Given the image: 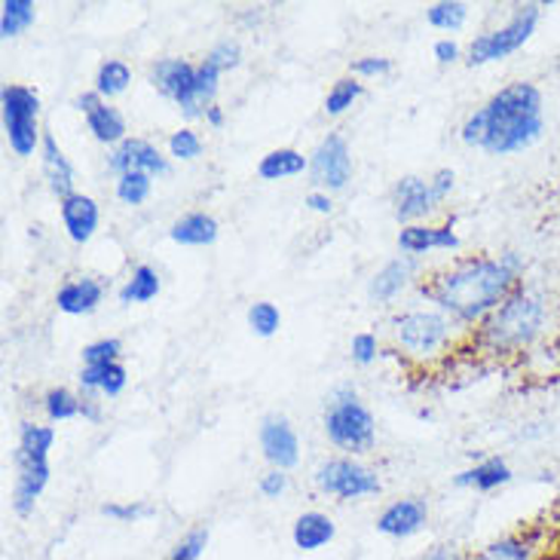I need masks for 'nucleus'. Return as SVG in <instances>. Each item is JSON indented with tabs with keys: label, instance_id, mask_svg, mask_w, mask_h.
Segmentation results:
<instances>
[{
	"label": "nucleus",
	"instance_id": "nucleus-38",
	"mask_svg": "<svg viewBox=\"0 0 560 560\" xmlns=\"http://www.w3.org/2000/svg\"><path fill=\"white\" fill-rule=\"evenodd\" d=\"M209 539H212V530L209 527H194V530H187L172 546L166 560H199L206 555V548H209Z\"/></svg>",
	"mask_w": 560,
	"mask_h": 560
},
{
	"label": "nucleus",
	"instance_id": "nucleus-28",
	"mask_svg": "<svg viewBox=\"0 0 560 560\" xmlns=\"http://www.w3.org/2000/svg\"><path fill=\"white\" fill-rule=\"evenodd\" d=\"M303 172H310V156H303L294 148H279L260 156L258 178L260 182H282V178H298Z\"/></svg>",
	"mask_w": 560,
	"mask_h": 560
},
{
	"label": "nucleus",
	"instance_id": "nucleus-46",
	"mask_svg": "<svg viewBox=\"0 0 560 560\" xmlns=\"http://www.w3.org/2000/svg\"><path fill=\"white\" fill-rule=\"evenodd\" d=\"M432 56H435V61H439V65H454V61L463 59V49H459V44H456V40L444 37V40H439V44L432 46Z\"/></svg>",
	"mask_w": 560,
	"mask_h": 560
},
{
	"label": "nucleus",
	"instance_id": "nucleus-24",
	"mask_svg": "<svg viewBox=\"0 0 560 560\" xmlns=\"http://www.w3.org/2000/svg\"><path fill=\"white\" fill-rule=\"evenodd\" d=\"M80 393L102 395V398H117L129 386V371L120 362L114 364H83L80 368Z\"/></svg>",
	"mask_w": 560,
	"mask_h": 560
},
{
	"label": "nucleus",
	"instance_id": "nucleus-50",
	"mask_svg": "<svg viewBox=\"0 0 560 560\" xmlns=\"http://www.w3.org/2000/svg\"><path fill=\"white\" fill-rule=\"evenodd\" d=\"M102 102H105V98H102V95H98L95 90H90V92H83V95H77L74 107L80 110V114H83V117H86V114H90V110H95V107L102 105Z\"/></svg>",
	"mask_w": 560,
	"mask_h": 560
},
{
	"label": "nucleus",
	"instance_id": "nucleus-21",
	"mask_svg": "<svg viewBox=\"0 0 560 560\" xmlns=\"http://www.w3.org/2000/svg\"><path fill=\"white\" fill-rule=\"evenodd\" d=\"M413 276H417V258L389 260V264H383L377 273L371 276L368 294H371V301L377 303L395 301V298L413 282Z\"/></svg>",
	"mask_w": 560,
	"mask_h": 560
},
{
	"label": "nucleus",
	"instance_id": "nucleus-40",
	"mask_svg": "<svg viewBox=\"0 0 560 560\" xmlns=\"http://www.w3.org/2000/svg\"><path fill=\"white\" fill-rule=\"evenodd\" d=\"M83 364H114L120 362L122 355V340L117 337H102V340H92L83 347Z\"/></svg>",
	"mask_w": 560,
	"mask_h": 560
},
{
	"label": "nucleus",
	"instance_id": "nucleus-34",
	"mask_svg": "<svg viewBox=\"0 0 560 560\" xmlns=\"http://www.w3.org/2000/svg\"><path fill=\"white\" fill-rule=\"evenodd\" d=\"M362 95L364 86L359 83V77H340L331 86V92H328V98H325V114H328V117H340V114H347L349 107L355 105Z\"/></svg>",
	"mask_w": 560,
	"mask_h": 560
},
{
	"label": "nucleus",
	"instance_id": "nucleus-39",
	"mask_svg": "<svg viewBox=\"0 0 560 560\" xmlns=\"http://www.w3.org/2000/svg\"><path fill=\"white\" fill-rule=\"evenodd\" d=\"M202 148H206L202 138H199V132H194L190 126H184V129L168 136V156H172V160L194 163L197 156H202Z\"/></svg>",
	"mask_w": 560,
	"mask_h": 560
},
{
	"label": "nucleus",
	"instance_id": "nucleus-4",
	"mask_svg": "<svg viewBox=\"0 0 560 560\" xmlns=\"http://www.w3.org/2000/svg\"><path fill=\"white\" fill-rule=\"evenodd\" d=\"M56 444V429L40 423H19V444H15V485H13V512L19 517L34 515L37 502L49 485V451Z\"/></svg>",
	"mask_w": 560,
	"mask_h": 560
},
{
	"label": "nucleus",
	"instance_id": "nucleus-45",
	"mask_svg": "<svg viewBox=\"0 0 560 560\" xmlns=\"http://www.w3.org/2000/svg\"><path fill=\"white\" fill-rule=\"evenodd\" d=\"M420 560H469V555L454 542H435V546L425 548Z\"/></svg>",
	"mask_w": 560,
	"mask_h": 560
},
{
	"label": "nucleus",
	"instance_id": "nucleus-48",
	"mask_svg": "<svg viewBox=\"0 0 560 560\" xmlns=\"http://www.w3.org/2000/svg\"><path fill=\"white\" fill-rule=\"evenodd\" d=\"M303 206H306L310 212H316V214H331L334 212V202H331V197L325 194V190H310V194L303 197Z\"/></svg>",
	"mask_w": 560,
	"mask_h": 560
},
{
	"label": "nucleus",
	"instance_id": "nucleus-30",
	"mask_svg": "<svg viewBox=\"0 0 560 560\" xmlns=\"http://www.w3.org/2000/svg\"><path fill=\"white\" fill-rule=\"evenodd\" d=\"M37 22V7L31 0H3L0 3V37L13 40Z\"/></svg>",
	"mask_w": 560,
	"mask_h": 560
},
{
	"label": "nucleus",
	"instance_id": "nucleus-17",
	"mask_svg": "<svg viewBox=\"0 0 560 560\" xmlns=\"http://www.w3.org/2000/svg\"><path fill=\"white\" fill-rule=\"evenodd\" d=\"M515 481V469L509 466L505 456H485L469 469L456 471L454 487L459 490H475V493H497L505 485Z\"/></svg>",
	"mask_w": 560,
	"mask_h": 560
},
{
	"label": "nucleus",
	"instance_id": "nucleus-36",
	"mask_svg": "<svg viewBox=\"0 0 560 560\" xmlns=\"http://www.w3.org/2000/svg\"><path fill=\"white\" fill-rule=\"evenodd\" d=\"M107 521H114V524H138V521H148V517L156 515V505L151 502H105L102 509H98Z\"/></svg>",
	"mask_w": 560,
	"mask_h": 560
},
{
	"label": "nucleus",
	"instance_id": "nucleus-23",
	"mask_svg": "<svg viewBox=\"0 0 560 560\" xmlns=\"http://www.w3.org/2000/svg\"><path fill=\"white\" fill-rule=\"evenodd\" d=\"M40 163H44V178L49 190L59 199L71 197L74 190V166L59 148V141L52 132H44V144H40Z\"/></svg>",
	"mask_w": 560,
	"mask_h": 560
},
{
	"label": "nucleus",
	"instance_id": "nucleus-11",
	"mask_svg": "<svg viewBox=\"0 0 560 560\" xmlns=\"http://www.w3.org/2000/svg\"><path fill=\"white\" fill-rule=\"evenodd\" d=\"M105 166L117 178L129 175V172H144L151 178H166L168 172H172L168 156H163V151L153 141H148V138H126L122 144L110 148L105 156Z\"/></svg>",
	"mask_w": 560,
	"mask_h": 560
},
{
	"label": "nucleus",
	"instance_id": "nucleus-44",
	"mask_svg": "<svg viewBox=\"0 0 560 560\" xmlns=\"http://www.w3.org/2000/svg\"><path fill=\"white\" fill-rule=\"evenodd\" d=\"M349 71L355 77H386L393 71V61L383 59V56H364L349 65Z\"/></svg>",
	"mask_w": 560,
	"mask_h": 560
},
{
	"label": "nucleus",
	"instance_id": "nucleus-29",
	"mask_svg": "<svg viewBox=\"0 0 560 560\" xmlns=\"http://www.w3.org/2000/svg\"><path fill=\"white\" fill-rule=\"evenodd\" d=\"M163 288V279L153 270L151 264H138L136 270L129 273V279L120 288V303L132 306V303H151Z\"/></svg>",
	"mask_w": 560,
	"mask_h": 560
},
{
	"label": "nucleus",
	"instance_id": "nucleus-43",
	"mask_svg": "<svg viewBox=\"0 0 560 560\" xmlns=\"http://www.w3.org/2000/svg\"><path fill=\"white\" fill-rule=\"evenodd\" d=\"M288 490V471L282 469H270L260 475L258 481V493L264 497V500H279L282 493Z\"/></svg>",
	"mask_w": 560,
	"mask_h": 560
},
{
	"label": "nucleus",
	"instance_id": "nucleus-14",
	"mask_svg": "<svg viewBox=\"0 0 560 560\" xmlns=\"http://www.w3.org/2000/svg\"><path fill=\"white\" fill-rule=\"evenodd\" d=\"M260 451H264V459L273 466V469L291 471L298 463H301V439L294 432V425L288 423L285 417H267L260 423Z\"/></svg>",
	"mask_w": 560,
	"mask_h": 560
},
{
	"label": "nucleus",
	"instance_id": "nucleus-47",
	"mask_svg": "<svg viewBox=\"0 0 560 560\" xmlns=\"http://www.w3.org/2000/svg\"><path fill=\"white\" fill-rule=\"evenodd\" d=\"M429 182H432V187H435V194H439V199H441V202H444V199L454 194L456 172H454V168H439V172H435V175H432Z\"/></svg>",
	"mask_w": 560,
	"mask_h": 560
},
{
	"label": "nucleus",
	"instance_id": "nucleus-5",
	"mask_svg": "<svg viewBox=\"0 0 560 560\" xmlns=\"http://www.w3.org/2000/svg\"><path fill=\"white\" fill-rule=\"evenodd\" d=\"M325 435L337 451L359 456L374 451L377 444V423L368 410L355 386H337L325 398Z\"/></svg>",
	"mask_w": 560,
	"mask_h": 560
},
{
	"label": "nucleus",
	"instance_id": "nucleus-10",
	"mask_svg": "<svg viewBox=\"0 0 560 560\" xmlns=\"http://www.w3.org/2000/svg\"><path fill=\"white\" fill-rule=\"evenodd\" d=\"M310 178L325 194L347 190L349 178H352V151L340 132H328L318 141L316 151L310 156Z\"/></svg>",
	"mask_w": 560,
	"mask_h": 560
},
{
	"label": "nucleus",
	"instance_id": "nucleus-32",
	"mask_svg": "<svg viewBox=\"0 0 560 560\" xmlns=\"http://www.w3.org/2000/svg\"><path fill=\"white\" fill-rule=\"evenodd\" d=\"M466 19H469V3H463V0H441V3H432L425 10V22L432 28L451 31V34L463 28Z\"/></svg>",
	"mask_w": 560,
	"mask_h": 560
},
{
	"label": "nucleus",
	"instance_id": "nucleus-7",
	"mask_svg": "<svg viewBox=\"0 0 560 560\" xmlns=\"http://www.w3.org/2000/svg\"><path fill=\"white\" fill-rule=\"evenodd\" d=\"M454 322L439 310H410L393 318V337L413 362H435L454 343Z\"/></svg>",
	"mask_w": 560,
	"mask_h": 560
},
{
	"label": "nucleus",
	"instance_id": "nucleus-6",
	"mask_svg": "<svg viewBox=\"0 0 560 560\" xmlns=\"http://www.w3.org/2000/svg\"><path fill=\"white\" fill-rule=\"evenodd\" d=\"M542 13H546L542 3H517L502 25L471 37L469 49H466V61L471 68H478V65H493V61L515 56L517 49H524L533 40V34L542 22Z\"/></svg>",
	"mask_w": 560,
	"mask_h": 560
},
{
	"label": "nucleus",
	"instance_id": "nucleus-51",
	"mask_svg": "<svg viewBox=\"0 0 560 560\" xmlns=\"http://www.w3.org/2000/svg\"><path fill=\"white\" fill-rule=\"evenodd\" d=\"M202 120H206V126H212V129H221V126L228 122V114H224V107L221 105H212L209 110H206V117H202Z\"/></svg>",
	"mask_w": 560,
	"mask_h": 560
},
{
	"label": "nucleus",
	"instance_id": "nucleus-37",
	"mask_svg": "<svg viewBox=\"0 0 560 560\" xmlns=\"http://www.w3.org/2000/svg\"><path fill=\"white\" fill-rule=\"evenodd\" d=\"M248 328L258 337H273L282 328V313L279 306L270 301H258L248 306Z\"/></svg>",
	"mask_w": 560,
	"mask_h": 560
},
{
	"label": "nucleus",
	"instance_id": "nucleus-42",
	"mask_svg": "<svg viewBox=\"0 0 560 560\" xmlns=\"http://www.w3.org/2000/svg\"><path fill=\"white\" fill-rule=\"evenodd\" d=\"M349 355H352V362L362 364V368H368V364L377 362L380 355V340L374 337V334H355L352 337V343H349Z\"/></svg>",
	"mask_w": 560,
	"mask_h": 560
},
{
	"label": "nucleus",
	"instance_id": "nucleus-22",
	"mask_svg": "<svg viewBox=\"0 0 560 560\" xmlns=\"http://www.w3.org/2000/svg\"><path fill=\"white\" fill-rule=\"evenodd\" d=\"M334 536H337V524H334V517L325 515V512H316V509L298 515V521L291 524V542H294V548L306 551V555H313V551H322V548L331 546Z\"/></svg>",
	"mask_w": 560,
	"mask_h": 560
},
{
	"label": "nucleus",
	"instance_id": "nucleus-49",
	"mask_svg": "<svg viewBox=\"0 0 560 560\" xmlns=\"http://www.w3.org/2000/svg\"><path fill=\"white\" fill-rule=\"evenodd\" d=\"M80 398H83V408H80V417L83 420H90V423H102V395H86L80 393Z\"/></svg>",
	"mask_w": 560,
	"mask_h": 560
},
{
	"label": "nucleus",
	"instance_id": "nucleus-20",
	"mask_svg": "<svg viewBox=\"0 0 560 560\" xmlns=\"http://www.w3.org/2000/svg\"><path fill=\"white\" fill-rule=\"evenodd\" d=\"M105 301V285L95 276H71L56 291V306L65 316H90Z\"/></svg>",
	"mask_w": 560,
	"mask_h": 560
},
{
	"label": "nucleus",
	"instance_id": "nucleus-31",
	"mask_svg": "<svg viewBox=\"0 0 560 560\" xmlns=\"http://www.w3.org/2000/svg\"><path fill=\"white\" fill-rule=\"evenodd\" d=\"M129 83H132V68L120 59H107L102 61V68H98V74H95V86L92 90L98 92L102 98H117L122 92L129 90Z\"/></svg>",
	"mask_w": 560,
	"mask_h": 560
},
{
	"label": "nucleus",
	"instance_id": "nucleus-2",
	"mask_svg": "<svg viewBox=\"0 0 560 560\" xmlns=\"http://www.w3.org/2000/svg\"><path fill=\"white\" fill-rule=\"evenodd\" d=\"M546 136V98L530 80H515L493 92L485 105L466 117L459 138L463 144L487 156H512L530 151Z\"/></svg>",
	"mask_w": 560,
	"mask_h": 560
},
{
	"label": "nucleus",
	"instance_id": "nucleus-52",
	"mask_svg": "<svg viewBox=\"0 0 560 560\" xmlns=\"http://www.w3.org/2000/svg\"><path fill=\"white\" fill-rule=\"evenodd\" d=\"M542 560H546V558H542ZM551 560H560V558H551Z\"/></svg>",
	"mask_w": 560,
	"mask_h": 560
},
{
	"label": "nucleus",
	"instance_id": "nucleus-1",
	"mask_svg": "<svg viewBox=\"0 0 560 560\" xmlns=\"http://www.w3.org/2000/svg\"><path fill=\"white\" fill-rule=\"evenodd\" d=\"M527 258L521 252L471 255L454 260L439 273L425 276L420 294L435 303V310L454 322L456 328L475 331L515 288L527 279Z\"/></svg>",
	"mask_w": 560,
	"mask_h": 560
},
{
	"label": "nucleus",
	"instance_id": "nucleus-12",
	"mask_svg": "<svg viewBox=\"0 0 560 560\" xmlns=\"http://www.w3.org/2000/svg\"><path fill=\"white\" fill-rule=\"evenodd\" d=\"M439 206H441V199L429 178H420V175H405V178H398V184H395L393 212H395V221H398L401 228L417 224L420 218H429V214L435 212Z\"/></svg>",
	"mask_w": 560,
	"mask_h": 560
},
{
	"label": "nucleus",
	"instance_id": "nucleus-8",
	"mask_svg": "<svg viewBox=\"0 0 560 560\" xmlns=\"http://www.w3.org/2000/svg\"><path fill=\"white\" fill-rule=\"evenodd\" d=\"M0 114H3V132L15 156H34L44 144L40 132V95L22 83H7L0 90Z\"/></svg>",
	"mask_w": 560,
	"mask_h": 560
},
{
	"label": "nucleus",
	"instance_id": "nucleus-18",
	"mask_svg": "<svg viewBox=\"0 0 560 560\" xmlns=\"http://www.w3.org/2000/svg\"><path fill=\"white\" fill-rule=\"evenodd\" d=\"M59 214L68 240L77 245L90 243L95 230H98V221H102L98 202L86 197V194H71V197L59 199Z\"/></svg>",
	"mask_w": 560,
	"mask_h": 560
},
{
	"label": "nucleus",
	"instance_id": "nucleus-16",
	"mask_svg": "<svg viewBox=\"0 0 560 560\" xmlns=\"http://www.w3.org/2000/svg\"><path fill=\"white\" fill-rule=\"evenodd\" d=\"M398 248L405 258H420L425 252H459L463 240L454 224H408L398 230Z\"/></svg>",
	"mask_w": 560,
	"mask_h": 560
},
{
	"label": "nucleus",
	"instance_id": "nucleus-26",
	"mask_svg": "<svg viewBox=\"0 0 560 560\" xmlns=\"http://www.w3.org/2000/svg\"><path fill=\"white\" fill-rule=\"evenodd\" d=\"M218 233H221V228L212 214L190 212L168 228V240L178 245H190V248H202V245L218 243Z\"/></svg>",
	"mask_w": 560,
	"mask_h": 560
},
{
	"label": "nucleus",
	"instance_id": "nucleus-15",
	"mask_svg": "<svg viewBox=\"0 0 560 560\" xmlns=\"http://www.w3.org/2000/svg\"><path fill=\"white\" fill-rule=\"evenodd\" d=\"M148 80L163 98L182 107L190 98L194 86H197V65L187 59H175V56L156 59L151 65V71H148Z\"/></svg>",
	"mask_w": 560,
	"mask_h": 560
},
{
	"label": "nucleus",
	"instance_id": "nucleus-33",
	"mask_svg": "<svg viewBox=\"0 0 560 560\" xmlns=\"http://www.w3.org/2000/svg\"><path fill=\"white\" fill-rule=\"evenodd\" d=\"M80 408H83V398L71 389H65V386H56V389H49L44 395V410L46 417H49V423H68V420H74L80 417Z\"/></svg>",
	"mask_w": 560,
	"mask_h": 560
},
{
	"label": "nucleus",
	"instance_id": "nucleus-35",
	"mask_svg": "<svg viewBox=\"0 0 560 560\" xmlns=\"http://www.w3.org/2000/svg\"><path fill=\"white\" fill-rule=\"evenodd\" d=\"M153 190V178L151 175H144V172H129V175H120L117 178V187H114V194L120 199L122 206H144L148 197H151Z\"/></svg>",
	"mask_w": 560,
	"mask_h": 560
},
{
	"label": "nucleus",
	"instance_id": "nucleus-3",
	"mask_svg": "<svg viewBox=\"0 0 560 560\" xmlns=\"http://www.w3.org/2000/svg\"><path fill=\"white\" fill-rule=\"evenodd\" d=\"M551 325V301L542 288L524 282L471 331L478 352L493 359H517L542 343Z\"/></svg>",
	"mask_w": 560,
	"mask_h": 560
},
{
	"label": "nucleus",
	"instance_id": "nucleus-19",
	"mask_svg": "<svg viewBox=\"0 0 560 560\" xmlns=\"http://www.w3.org/2000/svg\"><path fill=\"white\" fill-rule=\"evenodd\" d=\"M542 533L539 530H515L493 539L490 546L478 548L469 560H542Z\"/></svg>",
	"mask_w": 560,
	"mask_h": 560
},
{
	"label": "nucleus",
	"instance_id": "nucleus-9",
	"mask_svg": "<svg viewBox=\"0 0 560 560\" xmlns=\"http://www.w3.org/2000/svg\"><path fill=\"white\" fill-rule=\"evenodd\" d=\"M313 481H316L318 493L334 497L340 502L364 500V497H377L383 490V481L374 469L362 466L359 459L352 456H334L325 459L316 471H313Z\"/></svg>",
	"mask_w": 560,
	"mask_h": 560
},
{
	"label": "nucleus",
	"instance_id": "nucleus-41",
	"mask_svg": "<svg viewBox=\"0 0 560 560\" xmlns=\"http://www.w3.org/2000/svg\"><path fill=\"white\" fill-rule=\"evenodd\" d=\"M206 61L214 65L221 74L224 71H233V68H240V61H243V46L236 44V40H221V44H214L209 52H206Z\"/></svg>",
	"mask_w": 560,
	"mask_h": 560
},
{
	"label": "nucleus",
	"instance_id": "nucleus-25",
	"mask_svg": "<svg viewBox=\"0 0 560 560\" xmlns=\"http://www.w3.org/2000/svg\"><path fill=\"white\" fill-rule=\"evenodd\" d=\"M86 129H90L92 138H95L98 144H105L107 151L117 148V144H122V141L129 138V126H126L122 110L110 105V102H102L95 110L86 114Z\"/></svg>",
	"mask_w": 560,
	"mask_h": 560
},
{
	"label": "nucleus",
	"instance_id": "nucleus-27",
	"mask_svg": "<svg viewBox=\"0 0 560 560\" xmlns=\"http://www.w3.org/2000/svg\"><path fill=\"white\" fill-rule=\"evenodd\" d=\"M218 86H221V71L202 59L197 65V86H194V92H190V98L178 107V110L184 114V120H202V117H206V110L214 105Z\"/></svg>",
	"mask_w": 560,
	"mask_h": 560
},
{
	"label": "nucleus",
	"instance_id": "nucleus-13",
	"mask_svg": "<svg viewBox=\"0 0 560 560\" xmlns=\"http://www.w3.org/2000/svg\"><path fill=\"white\" fill-rule=\"evenodd\" d=\"M429 524V502L423 497H405L389 502L377 515V533L386 539H413Z\"/></svg>",
	"mask_w": 560,
	"mask_h": 560
}]
</instances>
